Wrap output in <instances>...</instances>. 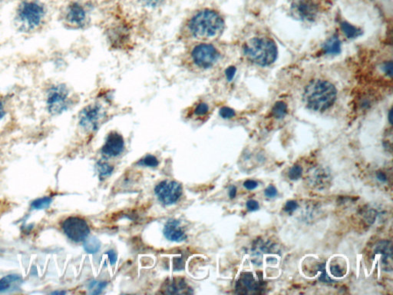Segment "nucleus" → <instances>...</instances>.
I'll use <instances>...</instances> for the list:
<instances>
[{
  "instance_id": "obj_1",
  "label": "nucleus",
  "mask_w": 393,
  "mask_h": 295,
  "mask_svg": "<svg viewBox=\"0 0 393 295\" xmlns=\"http://www.w3.org/2000/svg\"><path fill=\"white\" fill-rule=\"evenodd\" d=\"M337 90L334 85L324 80L313 81L305 89V103L313 111H324L334 103Z\"/></svg>"
},
{
  "instance_id": "obj_2",
  "label": "nucleus",
  "mask_w": 393,
  "mask_h": 295,
  "mask_svg": "<svg viewBox=\"0 0 393 295\" xmlns=\"http://www.w3.org/2000/svg\"><path fill=\"white\" fill-rule=\"evenodd\" d=\"M224 23L221 16L211 10L196 13L189 22V30L194 37L208 39L215 37L222 32Z\"/></svg>"
},
{
  "instance_id": "obj_3",
  "label": "nucleus",
  "mask_w": 393,
  "mask_h": 295,
  "mask_svg": "<svg viewBox=\"0 0 393 295\" xmlns=\"http://www.w3.org/2000/svg\"><path fill=\"white\" fill-rule=\"evenodd\" d=\"M244 54L252 63L267 67L277 60V47L271 39L253 38L245 45Z\"/></svg>"
},
{
  "instance_id": "obj_4",
  "label": "nucleus",
  "mask_w": 393,
  "mask_h": 295,
  "mask_svg": "<svg viewBox=\"0 0 393 295\" xmlns=\"http://www.w3.org/2000/svg\"><path fill=\"white\" fill-rule=\"evenodd\" d=\"M106 117V111L100 104H91L79 114V125L87 132H95L100 127Z\"/></svg>"
},
{
  "instance_id": "obj_5",
  "label": "nucleus",
  "mask_w": 393,
  "mask_h": 295,
  "mask_svg": "<svg viewBox=\"0 0 393 295\" xmlns=\"http://www.w3.org/2000/svg\"><path fill=\"white\" fill-rule=\"evenodd\" d=\"M47 108L52 114H59L70 106V92L66 86L57 85L52 86L47 95Z\"/></svg>"
},
{
  "instance_id": "obj_6",
  "label": "nucleus",
  "mask_w": 393,
  "mask_h": 295,
  "mask_svg": "<svg viewBox=\"0 0 393 295\" xmlns=\"http://www.w3.org/2000/svg\"><path fill=\"white\" fill-rule=\"evenodd\" d=\"M219 52L214 45L208 43L196 45L191 52L192 60L201 69L211 68L219 58Z\"/></svg>"
},
{
  "instance_id": "obj_7",
  "label": "nucleus",
  "mask_w": 393,
  "mask_h": 295,
  "mask_svg": "<svg viewBox=\"0 0 393 295\" xmlns=\"http://www.w3.org/2000/svg\"><path fill=\"white\" fill-rule=\"evenodd\" d=\"M62 229L69 239L75 242H84L89 233V224L83 218L79 217H70L62 223Z\"/></svg>"
},
{
  "instance_id": "obj_8",
  "label": "nucleus",
  "mask_w": 393,
  "mask_h": 295,
  "mask_svg": "<svg viewBox=\"0 0 393 295\" xmlns=\"http://www.w3.org/2000/svg\"><path fill=\"white\" fill-rule=\"evenodd\" d=\"M44 14L43 7L36 2L23 3L19 8V18L30 29L40 25Z\"/></svg>"
},
{
  "instance_id": "obj_9",
  "label": "nucleus",
  "mask_w": 393,
  "mask_h": 295,
  "mask_svg": "<svg viewBox=\"0 0 393 295\" xmlns=\"http://www.w3.org/2000/svg\"><path fill=\"white\" fill-rule=\"evenodd\" d=\"M155 194L158 200L165 205L176 203L182 195V186L175 181L161 182L155 187Z\"/></svg>"
},
{
  "instance_id": "obj_10",
  "label": "nucleus",
  "mask_w": 393,
  "mask_h": 295,
  "mask_svg": "<svg viewBox=\"0 0 393 295\" xmlns=\"http://www.w3.org/2000/svg\"><path fill=\"white\" fill-rule=\"evenodd\" d=\"M124 149V141L122 136L116 132H111L108 134L105 145L102 148L104 155L108 157H116L123 152Z\"/></svg>"
},
{
  "instance_id": "obj_11",
  "label": "nucleus",
  "mask_w": 393,
  "mask_h": 295,
  "mask_svg": "<svg viewBox=\"0 0 393 295\" xmlns=\"http://www.w3.org/2000/svg\"><path fill=\"white\" fill-rule=\"evenodd\" d=\"M293 9L302 20H313L317 14V7L311 0H298L295 3Z\"/></svg>"
},
{
  "instance_id": "obj_12",
  "label": "nucleus",
  "mask_w": 393,
  "mask_h": 295,
  "mask_svg": "<svg viewBox=\"0 0 393 295\" xmlns=\"http://www.w3.org/2000/svg\"><path fill=\"white\" fill-rule=\"evenodd\" d=\"M162 293L167 294H175V293H189L190 287L187 285L184 278L175 277L172 279H168L162 286Z\"/></svg>"
},
{
  "instance_id": "obj_13",
  "label": "nucleus",
  "mask_w": 393,
  "mask_h": 295,
  "mask_svg": "<svg viewBox=\"0 0 393 295\" xmlns=\"http://www.w3.org/2000/svg\"><path fill=\"white\" fill-rule=\"evenodd\" d=\"M164 234L168 240L180 242L185 240L186 236L184 229L180 225V222L176 220H170L165 224Z\"/></svg>"
},
{
  "instance_id": "obj_14",
  "label": "nucleus",
  "mask_w": 393,
  "mask_h": 295,
  "mask_svg": "<svg viewBox=\"0 0 393 295\" xmlns=\"http://www.w3.org/2000/svg\"><path fill=\"white\" fill-rule=\"evenodd\" d=\"M67 20L71 24L78 27L84 26L86 21V12L80 4H71L67 13Z\"/></svg>"
},
{
  "instance_id": "obj_15",
  "label": "nucleus",
  "mask_w": 393,
  "mask_h": 295,
  "mask_svg": "<svg viewBox=\"0 0 393 295\" xmlns=\"http://www.w3.org/2000/svg\"><path fill=\"white\" fill-rule=\"evenodd\" d=\"M237 289L243 290H256L259 287L258 281H256L253 274L250 273H243L237 284Z\"/></svg>"
},
{
  "instance_id": "obj_16",
  "label": "nucleus",
  "mask_w": 393,
  "mask_h": 295,
  "mask_svg": "<svg viewBox=\"0 0 393 295\" xmlns=\"http://www.w3.org/2000/svg\"><path fill=\"white\" fill-rule=\"evenodd\" d=\"M322 48L327 55H337L341 51V42L337 36H332L325 42Z\"/></svg>"
},
{
  "instance_id": "obj_17",
  "label": "nucleus",
  "mask_w": 393,
  "mask_h": 295,
  "mask_svg": "<svg viewBox=\"0 0 393 295\" xmlns=\"http://www.w3.org/2000/svg\"><path fill=\"white\" fill-rule=\"evenodd\" d=\"M21 281L22 278L20 276L15 275V274L6 276L0 280V292L7 291L13 284H19Z\"/></svg>"
},
{
  "instance_id": "obj_18",
  "label": "nucleus",
  "mask_w": 393,
  "mask_h": 295,
  "mask_svg": "<svg viewBox=\"0 0 393 295\" xmlns=\"http://www.w3.org/2000/svg\"><path fill=\"white\" fill-rule=\"evenodd\" d=\"M341 29L343 31V33L350 38V39H353V38L358 37V36H361L362 30L359 28L356 27V26H353V25L350 24L347 22H343L341 23Z\"/></svg>"
},
{
  "instance_id": "obj_19",
  "label": "nucleus",
  "mask_w": 393,
  "mask_h": 295,
  "mask_svg": "<svg viewBox=\"0 0 393 295\" xmlns=\"http://www.w3.org/2000/svg\"><path fill=\"white\" fill-rule=\"evenodd\" d=\"M100 248V241L96 238L92 237L84 241V249L88 253H96Z\"/></svg>"
},
{
  "instance_id": "obj_20",
  "label": "nucleus",
  "mask_w": 393,
  "mask_h": 295,
  "mask_svg": "<svg viewBox=\"0 0 393 295\" xmlns=\"http://www.w3.org/2000/svg\"><path fill=\"white\" fill-rule=\"evenodd\" d=\"M287 112V105L284 102H277L272 109V114L275 118L282 119Z\"/></svg>"
},
{
  "instance_id": "obj_21",
  "label": "nucleus",
  "mask_w": 393,
  "mask_h": 295,
  "mask_svg": "<svg viewBox=\"0 0 393 295\" xmlns=\"http://www.w3.org/2000/svg\"><path fill=\"white\" fill-rule=\"evenodd\" d=\"M97 167H98V171L100 178H105L110 175L114 170V168L105 161H98L97 163Z\"/></svg>"
},
{
  "instance_id": "obj_22",
  "label": "nucleus",
  "mask_w": 393,
  "mask_h": 295,
  "mask_svg": "<svg viewBox=\"0 0 393 295\" xmlns=\"http://www.w3.org/2000/svg\"><path fill=\"white\" fill-rule=\"evenodd\" d=\"M52 199L50 197H44L42 199H36L34 202H32V208L36 210L44 209V208H48L50 204L52 203Z\"/></svg>"
},
{
  "instance_id": "obj_23",
  "label": "nucleus",
  "mask_w": 393,
  "mask_h": 295,
  "mask_svg": "<svg viewBox=\"0 0 393 295\" xmlns=\"http://www.w3.org/2000/svg\"><path fill=\"white\" fill-rule=\"evenodd\" d=\"M139 165L142 166L157 167L158 165V161L154 155H148L139 161Z\"/></svg>"
},
{
  "instance_id": "obj_24",
  "label": "nucleus",
  "mask_w": 393,
  "mask_h": 295,
  "mask_svg": "<svg viewBox=\"0 0 393 295\" xmlns=\"http://www.w3.org/2000/svg\"><path fill=\"white\" fill-rule=\"evenodd\" d=\"M107 286L106 282H102V281H92L89 284V290H92V293L93 294H98L102 291L104 288Z\"/></svg>"
},
{
  "instance_id": "obj_25",
  "label": "nucleus",
  "mask_w": 393,
  "mask_h": 295,
  "mask_svg": "<svg viewBox=\"0 0 393 295\" xmlns=\"http://www.w3.org/2000/svg\"><path fill=\"white\" fill-rule=\"evenodd\" d=\"M303 174V168L300 165H294L290 168V171H289L288 176L290 178V180L293 181H297Z\"/></svg>"
},
{
  "instance_id": "obj_26",
  "label": "nucleus",
  "mask_w": 393,
  "mask_h": 295,
  "mask_svg": "<svg viewBox=\"0 0 393 295\" xmlns=\"http://www.w3.org/2000/svg\"><path fill=\"white\" fill-rule=\"evenodd\" d=\"M208 111H209V107H208V104L205 103V102H200L199 105H196L194 110H193L195 115L199 117L204 116L205 114H208Z\"/></svg>"
},
{
  "instance_id": "obj_27",
  "label": "nucleus",
  "mask_w": 393,
  "mask_h": 295,
  "mask_svg": "<svg viewBox=\"0 0 393 295\" xmlns=\"http://www.w3.org/2000/svg\"><path fill=\"white\" fill-rule=\"evenodd\" d=\"M220 115L223 119H231L235 115V111L232 108H229V107H222L220 109Z\"/></svg>"
},
{
  "instance_id": "obj_28",
  "label": "nucleus",
  "mask_w": 393,
  "mask_h": 295,
  "mask_svg": "<svg viewBox=\"0 0 393 295\" xmlns=\"http://www.w3.org/2000/svg\"><path fill=\"white\" fill-rule=\"evenodd\" d=\"M319 271H320L321 272V274L320 276H319V281L325 283L333 282V280L331 279V277H330L329 276H328V274H326V271H325V267L324 264H322V265H319Z\"/></svg>"
},
{
  "instance_id": "obj_29",
  "label": "nucleus",
  "mask_w": 393,
  "mask_h": 295,
  "mask_svg": "<svg viewBox=\"0 0 393 295\" xmlns=\"http://www.w3.org/2000/svg\"><path fill=\"white\" fill-rule=\"evenodd\" d=\"M184 264H185V261H184V257H177V258H174V270H181L184 269Z\"/></svg>"
},
{
  "instance_id": "obj_30",
  "label": "nucleus",
  "mask_w": 393,
  "mask_h": 295,
  "mask_svg": "<svg viewBox=\"0 0 393 295\" xmlns=\"http://www.w3.org/2000/svg\"><path fill=\"white\" fill-rule=\"evenodd\" d=\"M247 208L250 211H257L259 208V203L256 200L250 199V200L247 201Z\"/></svg>"
},
{
  "instance_id": "obj_31",
  "label": "nucleus",
  "mask_w": 393,
  "mask_h": 295,
  "mask_svg": "<svg viewBox=\"0 0 393 295\" xmlns=\"http://www.w3.org/2000/svg\"><path fill=\"white\" fill-rule=\"evenodd\" d=\"M236 72H237V70H236L235 67H228L225 71L226 78H227V80H232V79H234V76H235Z\"/></svg>"
},
{
  "instance_id": "obj_32",
  "label": "nucleus",
  "mask_w": 393,
  "mask_h": 295,
  "mask_svg": "<svg viewBox=\"0 0 393 295\" xmlns=\"http://www.w3.org/2000/svg\"><path fill=\"white\" fill-rule=\"evenodd\" d=\"M265 195L268 198H274L277 195V190L274 186L271 185L267 188L265 192Z\"/></svg>"
},
{
  "instance_id": "obj_33",
  "label": "nucleus",
  "mask_w": 393,
  "mask_h": 295,
  "mask_svg": "<svg viewBox=\"0 0 393 295\" xmlns=\"http://www.w3.org/2000/svg\"><path fill=\"white\" fill-rule=\"evenodd\" d=\"M243 186H244V188H246L247 190H254L255 189L257 188L258 183H256V181H254V180H250V179H249V180L244 182Z\"/></svg>"
},
{
  "instance_id": "obj_34",
  "label": "nucleus",
  "mask_w": 393,
  "mask_h": 295,
  "mask_svg": "<svg viewBox=\"0 0 393 295\" xmlns=\"http://www.w3.org/2000/svg\"><path fill=\"white\" fill-rule=\"evenodd\" d=\"M298 208V203L296 201H289L285 205V211H293L297 209Z\"/></svg>"
},
{
  "instance_id": "obj_35",
  "label": "nucleus",
  "mask_w": 393,
  "mask_h": 295,
  "mask_svg": "<svg viewBox=\"0 0 393 295\" xmlns=\"http://www.w3.org/2000/svg\"><path fill=\"white\" fill-rule=\"evenodd\" d=\"M141 1L147 7H155L160 5L163 0H141Z\"/></svg>"
},
{
  "instance_id": "obj_36",
  "label": "nucleus",
  "mask_w": 393,
  "mask_h": 295,
  "mask_svg": "<svg viewBox=\"0 0 393 295\" xmlns=\"http://www.w3.org/2000/svg\"><path fill=\"white\" fill-rule=\"evenodd\" d=\"M106 255H108V258H109L110 263L111 265H114L116 263L117 261V255L115 252L113 250L108 251L107 252Z\"/></svg>"
},
{
  "instance_id": "obj_37",
  "label": "nucleus",
  "mask_w": 393,
  "mask_h": 295,
  "mask_svg": "<svg viewBox=\"0 0 393 295\" xmlns=\"http://www.w3.org/2000/svg\"><path fill=\"white\" fill-rule=\"evenodd\" d=\"M383 70L388 76H391V73H392V66H391V62L385 63L383 67Z\"/></svg>"
},
{
  "instance_id": "obj_38",
  "label": "nucleus",
  "mask_w": 393,
  "mask_h": 295,
  "mask_svg": "<svg viewBox=\"0 0 393 295\" xmlns=\"http://www.w3.org/2000/svg\"><path fill=\"white\" fill-rule=\"evenodd\" d=\"M237 195V188L235 186H231L230 191H229V196L231 199H234Z\"/></svg>"
},
{
  "instance_id": "obj_39",
  "label": "nucleus",
  "mask_w": 393,
  "mask_h": 295,
  "mask_svg": "<svg viewBox=\"0 0 393 295\" xmlns=\"http://www.w3.org/2000/svg\"><path fill=\"white\" fill-rule=\"evenodd\" d=\"M5 114V107H4V102H3V101L0 99V120H2V119L4 118Z\"/></svg>"
},
{
  "instance_id": "obj_40",
  "label": "nucleus",
  "mask_w": 393,
  "mask_h": 295,
  "mask_svg": "<svg viewBox=\"0 0 393 295\" xmlns=\"http://www.w3.org/2000/svg\"><path fill=\"white\" fill-rule=\"evenodd\" d=\"M377 178L378 179H379V181L381 182L387 181L386 174H385V173L382 172V171H379V172L377 173Z\"/></svg>"
},
{
  "instance_id": "obj_41",
  "label": "nucleus",
  "mask_w": 393,
  "mask_h": 295,
  "mask_svg": "<svg viewBox=\"0 0 393 295\" xmlns=\"http://www.w3.org/2000/svg\"><path fill=\"white\" fill-rule=\"evenodd\" d=\"M388 120H389L390 124H391V111H390L389 114H388Z\"/></svg>"
},
{
  "instance_id": "obj_42",
  "label": "nucleus",
  "mask_w": 393,
  "mask_h": 295,
  "mask_svg": "<svg viewBox=\"0 0 393 295\" xmlns=\"http://www.w3.org/2000/svg\"><path fill=\"white\" fill-rule=\"evenodd\" d=\"M54 293H64V292H55Z\"/></svg>"
}]
</instances>
